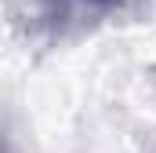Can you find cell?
Here are the masks:
<instances>
[{
	"label": "cell",
	"mask_w": 156,
	"mask_h": 153,
	"mask_svg": "<svg viewBox=\"0 0 156 153\" xmlns=\"http://www.w3.org/2000/svg\"><path fill=\"white\" fill-rule=\"evenodd\" d=\"M40 4V22L55 40H73L94 29L102 18L120 11L123 0H37Z\"/></svg>",
	"instance_id": "1"
}]
</instances>
